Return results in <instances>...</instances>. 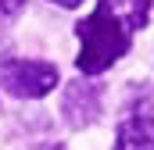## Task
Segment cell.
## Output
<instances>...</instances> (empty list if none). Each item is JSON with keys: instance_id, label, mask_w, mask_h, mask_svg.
<instances>
[{"instance_id": "52a82bcc", "label": "cell", "mask_w": 154, "mask_h": 150, "mask_svg": "<svg viewBox=\"0 0 154 150\" xmlns=\"http://www.w3.org/2000/svg\"><path fill=\"white\" fill-rule=\"evenodd\" d=\"M54 4H57V7H79L82 0H54Z\"/></svg>"}, {"instance_id": "6da1fadb", "label": "cell", "mask_w": 154, "mask_h": 150, "mask_svg": "<svg viewBox=\"0 0 154 150\" xmlns=\"http://www.w3.org/2000/svg\"><path fill=\"white\" fill-rule=\"evenodd\" d=\"M79 72L82 75H100L111 61H118L129 50V18L118 14L115 0H100V7L79 22Z\"/></svg>"}, {"instance_id": "7a4b0ae2", "label": "cell", "mask_w": 154, "mask_h": 150, "mask_svg": "<svg viewBox=\"0 0 154 150\" xmlns=\"http://www.w3.org/2000/svg\"><path fill=\"white\" fill-rule=\"evenodd\" d=\"M57 82V68L47 61H7L0 64V86L14 97H43Z\"/></svg>"}, {"instance_id": "3957f363", "label": "cell", "mask_w": 154, "mask_h": 150, "mask_svg": "<svg viewBox=\"0 0 154 150\" xmlns=\"http://www.w3.org/2000/svg\"><path fill=\"white\" fill-rule=\"evenodd\" d=\"M61 114L72 122V125H86L100 114V89L97 86H86V82H72L65 89V100H61Z\"/></svg>"}, {"instance_id": "8992f818", "label": "cell", "mask_w": 154, "mask_h": 150, "mask_svg": "<svg viewBox=\"0 0 154 150\" xmlns=\"http://www.w3.org/2000/svg\"><path fill=\"white\" fill-rule=\"evenodd\" d=\"M22 11H25V0H0V22H7Z\"/></svg>"}, {"instance_id": "277c9868", "label": "cell", "mask_w": 154, "mask_h": 150, "mask_svg": "<svg viewBox=\"0 0 154 150\" xmlns=\"http://www.w3.org/2000/svg\"><path fill=\"white\" fill-rule=\"evenodd\" d=\"M115 150H154V114H129L118 125Z\"/></svg>"}, {"instance_id": "5b68a950", "label": "cell", "mask_w": 154, "mask_h": 150, "mask_svg": "<svg viewBox=\"0 0 154 150\" xmlns=\"http://www.w3.org/2000/svg\"><path fill=\"white\" fill-rule=\"evenodd\" d=\"M147 7H151V0H129V29L147 25Z\"/></svg>"}]
</instances>
